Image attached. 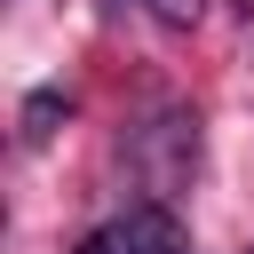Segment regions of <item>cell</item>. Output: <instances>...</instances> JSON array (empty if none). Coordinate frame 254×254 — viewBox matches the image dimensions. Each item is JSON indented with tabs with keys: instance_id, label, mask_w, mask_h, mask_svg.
Returning a JSON list of instances; mask_svg holds the SVG:
<instances>
[{
	"instance_id": "cell-4",
	"label": "cell",
	"mask_w": 254,
	"mask_h": 254,
	"mask_svg": "<svg viewBox=\"0 0 254 254\" xmlns=\"http://www.w3.org/2000/svg\"><path fill=\"white\" fill-rule=\"evenodd\" d=\"M64 111H71V95H64V87H40V95L24 103V135H32V143H40V135H56V119H64Z\"/></svg>"
},
{
	"instance_id": "cell-3",
	"label": "cell",
	"mask_w": 254,
	"mask_h": 254,
	"mask_svg": "<svg viewBox=\"0 0 254 254\" xmlns=\"http://www.w3.org/2000/svg\"><path fill=\"white\" fill-rule=\"evenodd\" d=\"M103 8H111V16L135 8V16H151V24H167V32H190V24H198V0H103Z\"/></svg>"
},
{
	"instance_id": "cell-1",
	"label": "cell",
	"mask_w": 254,
	"mask_h": 254,
	"mask_svg": "<svg viewBox=\"0 0 254 254\" xmlns=\"http://www.w3.org/2000/svg\"><path fill=\"white\" fill-rule=\"evenodd\" d=\"M135 175L167 198L198 175V111L190 103H159L143 127H135Z\"/></svg>"
},
{
	"instance_id": "cell-2",
	"label": "cell",
	"mask_w": 254,
	"mask_h": 254,
	"mask_svg": "<svg viewBox=\"0 0 254 254\" xmlns=\"http://www.w3.org/2000/svg\"><path fill=\"white\" fill-rule=\"evenodd\" d=\"M79 254H190V230H183V214H175L167 198H151V206H135V214H119V222H103Z\"/></svg>"
}]
</instances>
